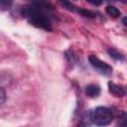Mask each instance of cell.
<instances>
[{
	"mask_svg": "<svg viewBox=\"0 0 127 127\" xmlns=\"http://www.w3.org/2000/svg\"><path fill=\"white\" fill-rule=\"evenodd\" d=\"M117 127H127V112L122 113L117 120Z\"/></svg>",
	"mask_w": 127,
	"mask_h": 127,
	"instance_id": "obj_9",
	"label": "cell"
},
{
	"mask_svg": "<svg viewBox=\"0 0 127 127\" xmlns=\"http://www.w3.org/2000/svg\"><path fill=\"white\" fill-rule=\"evenodd\" d=\"M112 120H113V113L111 109L107 107L98 106L91 113V121L96 126H106L110 124Z\"/></svg>",
	"mask_w": 127,
	"mask_h": 127,
	"instance_id": "obj_2",
	"label": "cell"
},
{
	"mask_svg": "<svg viewBox=\"0 0 127 127\" xmlns=\"http://www.w3.org/2000/svg\"><path fill=\"white\" fill-rule=\"evenodd\" d=\"M4 101H5V92H4V89L1 88V104L2 105L4 104Z\"/></svg>",
	"mask_w": 127,
	"mask_h": 127,
	"instance_id": "obj_11",
	"label": "cell"
},
{
	"mask_svg": "<svg viewBox=\"0 0 127 127\" xmlns=\"http://www.w3.org/2000/svg\"><path fill=\"white\" fill-rule=\"evenodd\" d=\"M108 90L111 94H113L114 96H117V97H122L125 95V90L121 86L117 85L116 83H114L112 81L108 82Z\"/></svg>",
	"mask_w": 127,
	"mask_h": 127,
	"instance_id": "obj_4",
	"label": "cell"
},
{
	"mask_svg": "<svg viewBox=\"0 0 127 127\" xmlns=\"http://www.w3.org/2000/svg\"><path fill=\"white\" fill-rule=\"evenodd\" d=\"M77 127H86V125H85L84 123H82V122H81V123H79V124H78V126H77Z\"/></svg>",
	"mask_w": 127,
	"mask_h": 127,
	"instance_id": "obj_14",
	"label": "cell"
},
{
	"mask_svg": "<svg viewBox=\"0 0 127 127\" xmlns=\"http://www.w3.org/2000/svg\"><path fill=\"white\" fill-rule=\"evenodd\" d=\"M105 10H106V13H107L109 16H111L112 18H117V17H119V16L121 15L120 10H119L118 8H116L115 6H112V5L106 6Z\"/></svg>",
	"mask_w": 127,
	"mask_h": 127,
	"instance_id": "obj_6",
	"label": "cell"
},
{
	"mask_svg": "<svg viewBox=\"0 0 127 127\" xmlns=\"http://www.w3.org/2000/svg\"><path fill=\"white\" fill-rule=\"evenodd\" d=\"M91 4H93V5H100L101 4V2H92V1H89Z\"/></svg>",
	"mask_w": 127,
	"mask_h": 127,
	"instance_id": "obj_13",
	"label": "cell"
},
{
	"mask_svg": "<svg viewBox=\"0 0 127 127\" xmlns=\"http://www.w3.org/2000/svg\"><path fill=\"white\" fill-rule=\"evenodd\" d=\"M61 4L64 6V7H65L67 10H69V11H74V6L70 3V2H66V1H64V2H61Z\"/></svg>",
	"mask_w": 127,
	"mask_h": 127,
	"instance_id": "obj_10",
	"label": "cell"
},
{
	"mask_svg": "<svg viewBox=\"0 0 127 127\" xmlns=\"http://www.w3.org/2000/svg\"><path fill=\"white\" fill-rule=\"evenodd\" d=\"M122 23L124 24V26L127 27V17H124V18L122 19Z\"/></svg>",
	"mask_w": 127,
	"mask_h": 127,
	"instance_id": "obj_12",
	"label": "cell"
},
{
	"mask_svg": "<svg viewBox=\"0 0 127 127\" xmlns=\"http://www.w3.org/2000/svg\"><path fill=\"white\" fill-rule=\"evenodd\" d=\"M107 53H108V55H109L112 59H114V60H116V61H123V59H124L123 55L120 54V53H119L117 50H115L114 48H108V49H107Z\"/></svg>",
	"mask_w": 127,
	"mask_h": 127,
	"instance_id": "obj_7",
	"label": "cell"
},
{
	"mask_svg": "<svg viewBox=\"0 0 127 127\" xmlns=\"http://www.w3.org/2000/svg\"><path fill=\"white\" fill-rule=\"evenodd\" d=\"M76 11H77V13H79L83 17H86V18H89V19L95 18V14L93 12H91L90 10H87V9H84V8H76Z\"/></svg>",
	"mask_w": 127,
	"mask_h": 127,
	"instance_id": "obj_8",
	"label": "cell"
},
{
	"mask_svg": "<svg viewBox=\"0 0 127 127\" xmlns=\"http://www.w3.org/2000/svg\"><path fill=\"white\" fill-rule=\"evenodd\" d=\"M49 7L50 5L46 3H33L23 8V15L31 25L46 31H51L52 22L47 12L52 8Z\"/></svg>",
	"mask_w": 127,
	"mask_h": 127,
	"instance_id": "obj_1",
	"label": "cell"
},
{
	"mask_svg": "<svg viewBox=\"0 0 127 127\" xmlns=\"http://www.w3.org/2000/svg\"><path fill=\"white\" fill-rule=\"evenodd\" d=\"M88 61H89L90 64L92 65V67L95 70H97V72H99L100 74L108 75V74H110L112 72V67L108 64H106V63L102 62L101 60H99L96 56L90 55L88 57Z\"/></svg>",
	"mask_w": 127,
	"mask_h": 127,
	"instance_id": "obj_3",
	"label": "cell"
},
{
	"mask_svg": "<svg viewBox=\"0 0 127 127\" xmlns=\"http://www.w3.org/2000/svg\"><path fill=\"white\" fill-rule=\"evenodd\" d=\"M85 93L88 97H97L100 94V87L97 84H89L85 87Z\"/></svg>",
	"mask_w": 127,
	"mask_h": 127,
	"instance_id": "obj_5",
	"label": "cell"
}]
</instances>
